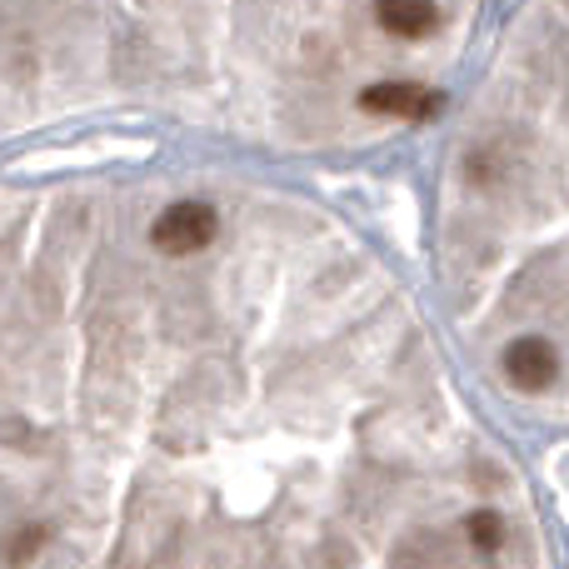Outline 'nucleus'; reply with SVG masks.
<instances>
[{
  "mask_svg": "<svg viewBox=\"0 0 569 569\" xmlns=\"http://www.w3.org/2000/svg\"><path fill=\"white\" fill-rule=\"evenodd\" d=\"M216 210L200 206V200H180V206H170L166 216L156 220V230H150V240H156V250H166V256H196V250H206L210 240H216Z\"/></svg>",
  "mask_w": 569,
  "mask_h": 569,
  "instance_id": "1",
  "label": "nucleus"
},
{
  "mask_svg": "<svg viewBox=\"0 0 569 569\" xmlns=\"http://www.w3.org/2000/svg\"><path fill=\"white\" fill-rule=\"evenodd\" d=\"M505 375H510L520 390H550L555 375H560V355L550 350V340L530 335V340H515L505 350Z\"/></svg>",
  "mask_w": 569,
  "mask_h": 569,
  "instance_id": "2",
  "label": "nucleus"
},
{
  "mask_svg": "<svg viewBox=\"0 0 569 569\" xmlns=\"http://www.w3.org/2000/svg\"><path fill=\"white\" fill-rule=\"evenodd\" d=\"M360 106L370 110V116H400V120H430L435 110L445 106L435 90H420V86H395V80H385V86H370L360 96Z\"/></svg>",
  "mask_w": 569,
  "mask_h": 569,
  "instance_id": "3",
  "label": "nucleus"
},
{
  "mask_svg": "<svg viewBox=\"0 0 569 569\" xmlns=\"http://www.w3.org/2000/svg\"><path fill=\"white\" fill-rule=\"evenodd\" d=\"M375 16H380V26L390 30V36L420 40L435 30L440 10H435V0H375Z\"/></svg>",
  "mask_w": 569,
  "mask_h": 569,
  "instance_id": "4",
  "label": "nucleus"
},
{
  "mask_svg": "<svg viewBox=\"0 0 569 569\" xmlns=\"http://www.w3.org/2000/svg\"><path fill=\"white\" fill-rule=\"evenodd\" d=\"M470 540H475V550H485V555H495L505 545V520L495 510H475L470 515Z\"/></svg>",
  "mask_w": 569,
  "mask_h": 569,
  "instance_id": "5",
  "label": "nucleus"
},
{
  "mask_svg": "<svg viewBox=\"0 0 569 569\" xmlns=\"http://www.w3.org/2000/svg\"><path fill=\"white\" fill-rule=\"evenodd\" d=\"M40 540H46V530H26V535H20L16 550H10V565H26V560H30V550H36Z\"/></svg>",
  "mask_w": 569,
  "mask_h": 569,
  "instance_id": "6",
  "label": "nucleus"
}]
</instances>
